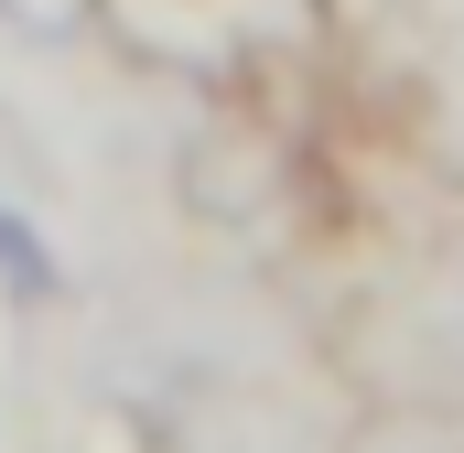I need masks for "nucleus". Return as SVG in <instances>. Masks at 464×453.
<instances>
[{
    "label": "nucleus",
    "instance_id": "nucleus-4",
    "mask_svg": "<svg viewBox=\"0 0 464 453\" xmlns=\"http://www.w3.org/2000/svg\"><path fill=\"white\" fill-rule=\"evenodd\" d=\"M0 292L11 303H65V259L44 248V226L22 206H0Z\"/></svg>",
    "mask_w": 464,
    "mask_h": 453
},
{
    "label": "nucleus",
    "instance_id": "nucleus-5",
    "mask_svg": "<svg viewBox=\"0 0 464 453\" xmlns=\"http://www.w3.org/2000/svg\"><path fill=\"white\" fill-rule=\"evenodd\" d=\"M98 22H109V0H0V33L11 43H44V54L98 43Z\"/></svg>",
    "mask_w": 464,
    "mask_h": 453
},
{
    "label": "nucleus",
    "instance_id": "nucleus-1",
    "mask_svg": "<svg viewBox=\"0 0 464 453\" xmlns=\"http://www.w3.org/2000/svg\"><path fill=\"white\" fill-rule=\"evenodd\" d=\"M151 453H324V432L281 400V389H184L173 410H162V432Z\"/></svg>",
    "mask_w": 464,
    "mask_h": 453
},
{
    "label": "nucleus",
    "instance_id": "nucleus-3",
    "mask_svg": "<svg viewBox=\"0 0 464 453\" xmlns=\"http://www.w3.org/2000/svg\"><path fill=\"white\" fill-rule=\"evenodd\" d=\"M324 453H464V432L443 410H356Z\"/></svg>",
    "mask_w": 464,
    "mask_h": 453
},
{
    "label": "nucleus",
    "instance_id": "nucleus-2",
    "mask_svg": "<svg viewBox=\"0 0 464 453\" xmlns=\"http://www.w3.org/2000/svg\"><path fill=\"white\" fill-rule=\"evenodd\" d=\"M173 195L206 226H259L281 206V140L270 130H195L184 162H173Z\"/></svg>",
    "mask_w": 464,
    "mask_h": 453
}]
</instances>
